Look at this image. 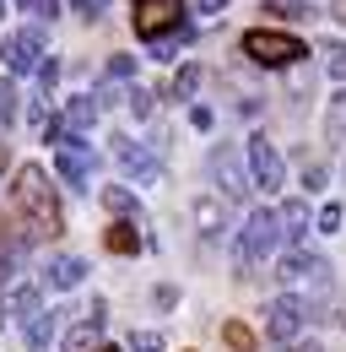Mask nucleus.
Masks as SVG:
<instances>
[{"label":"nucleus","mask_w":346,"mask_h":352,"mask_svg":"<svg viewBox=\"0 0 346 352\" xmlns=\"http://www.w3.org/2000/svg\"><path fill=\"white\" fill-rule=\"evenodd\" d=\"M195 87H200V65H184L173 76V98H195Z\"/></svg>","instance_id":"nucleus-24"},{"label":"nucleus","mask_w":346,"mask_h":352,"mask_svg":"<svg viewBox=\"0 0 346 352\" xmlns=\"http://www.w3.org/2000/svg\"><path fill=\"white\" fill-rule=\"evenodd\" d=\"M222 342H227L233 352H255L260 347V336L244 325V320H227V325H222Z\"/></svg>","instance_id":"nucleus-21"},{"label":"nucleus","mask_w":346,"mask_h":352,"mask_svg":"<svg viewBox=\"0 0 346 352\" xmlns=\"http://www.w3.org/2000/svg\"><path fill=\"white\" fill-rule=\"evenodd\" d=\"M54 82H60V60H43V65H38V87L49 92Z\"/></svg>","instance_id":"nucleus-34"},{"label":"nucleus","mask_w":346,"mask_h":352,"mask_svg":"<svg viewBox=\"0 0 346 352\" xmlns=\"http://www.w3.org/2000/svg\"><path fill=\"white\" fill-rule=\"evenodd\" d=\"M325 141H330V146H346V87L330 92V103H325Z\"/></svg>","instance_id":"nucleus-16"},{"label":"nucleus","mask_w":346,"mask_h":352,"mask_svg":"<svg viewBox=\"0 0 346 352\" xmlns=\"http://www.w3.org/2000/svg\"><path fill=\"white\" fill-rule=\"evenodd\" d=\"M325 271V255H314V250H303V244H287V255L276 261V276L287 282V287H298V282H314Z\"/></svg>","instance_id":"nucleus-11"},{"label":"nucleus","mask_w":346,"mask_h":352,"mask_svg":"<svg viewBox=\"0 0 346 352\" xmlns=\"http://www.w3.org/2000/svg\"><path fill=\"white\" fill-rule=\"evenodd\" d=\"M103 244H108L114 255H135V250H141V239H135V228H130V222H114V228L103 233Z\"/></svg>","instance_id":"nucleus-20"},{"label":"nucleus","mask_w":346,"mask_h":352,"mask_svg":"<svg viewBox=\"0 0 346 352\" xmlns=\"http://www.w3.org/2000/svg\"><path fill=\"white\" fill-rule=\"evenodd\" d=\"M125 98H130V114H135V120H152V92L146 87H130Z\"/></svg>","instance_id":"nucleus-27"},{"label":"nucleus","mask_w":346,"mask_h":352,"mask_svg":"<svg viewBox=\"0 0 346 352\" xmlns=\"http://www.w3.org/2000/svg\"><path fill=\"white\" fill-rule=\"evenodd\" d=\"M336 16H341V22H346V0H336Z\"/></svg>","instance_id":"nucleus-40"},{"label":"nucleus","mask_w":346,"mask_h":352,"mask_svg":"<svg viewBox=\"0 0 346 352\" xmlns=\"http://www.w3.org/2000/svg\"><path fill=\"white\" fill-rule=\"evenodd\" d=\"M265 11H276V16H287V22H308V16H319L314 0H265Z\"/></svg>","instance_id":"nucleus-22"},{"label":"nucleus","mask_w":346,"mask_h":352,"mask_svg":"<svg viewBox=\"0 0 346 352\" xmlns=\"http://www.w3.org/2000/svg\"><path fill=\"white\" fill-rule=\"evenodd\" d=\"M82 276H86V261H82V255H54L49 271H43V287L65 293V287H82Z\"/></svg>","instance_id":"nucleus-12"},{"label":"nucleus","mask_w":346,"mask_h":352,"mask_svg":"<svg viewBox=\"0 0 346 352\" xmlns=\"http://www.w3.org/2000/svg\"><path fill=\"white\" fill-rule=\"evenodd\" d=\"M97 336H103V304L86 309V320L65 336V352H97Z\"/></svg>","instance_id":"nucleus-14"},{"label":"nucleus","mask_w":346,"mask_h":352,"mask_svg":"<svg viewBox=\"0 0 346 352\" xmlns=\"http://www.w3.org/2000/svg\"><path fill=\"white\" fill-rule=\"evenodd\" d=\"M16 6H22V11H27V0H16Z\"/></svg>","instance_id":"nucleus-43"},{"label":"nucleus","mask_w":346,"mask_h":352,"mask_svg":"<svg viewBox=\"0 0 346 352\" xmlns=\"http://www.w3.org/2000/svg\"><path fill=\"white\" fill-rule=\"evenodd\" d=\"M0 60H5V71H11V76L38 71V65H43V33H38V28H16V33H5Z\"/></svg>","instance_id":"nucleus-7"},{"label":"nucleus","mask_w":346,"mask_h":352,"mask_svg":"<svg viewBox=\"0 0 346 352\" xmlns=\"http://www.w3.org/2000/svg\"><path fill=\"white\" fill-rule=\"evenodd\" d=\"M227 0H195V11H222Z\"/></svg>","instance_id":"nucleus-39"},{"label":"nucleus","mask_w":346,"mask_h":352,"mask_svg":"<svg viewBox=\"0 0 346 352\" xmlns=\"http://www.w3.org/2000/svg\"><path fill=\"white\" fill-rule=\"evenodd\" d=\"M27 11H33L38 22H54V16H60V0H27Z\"/></svg>","instance_id":"nucleus-32"},{"label":"nucleus","mask_w":346,"mask_h":352,"mask_svg":"<svg viewBox=\"0 0 346 352\" xmlns=\"http://www.w3.org/2000/svg\"><path fill=\"white\" fill-rule=\"evenodd\" d=\"M244 54L255 65H265V71H281V65H298L308 54V44L292 38V33H276V28H249L244 33Z\"/></svg>","instance_id":"nucleus-3"},{"label":"nucleus","mask_w":346,"mask_h":352,"mask_svg":"<svg viewBox=\"0 0 346 352\" xmlns=\"http://www.w3.org/2000/svg\"><path fill=\"white\" fill-rule=\"evenodd\" d=\"M71 6H76L86 22H92V16H103V6H108V0H71Z\"/></svg>","instance_id":"nucleus-37"},{"label":"nucleus","mask_w":346,"mask_h":352,"mask_svg":"<svg viewBox=\"0 0 346 352\" xmlns=\"http://www.w3.org/2000/svg\"><path fill=\"white\" fill-rule=\"evenodd\" d=\"M11 309H16L22 320H27V314H38V287H16V293H11Z\"/></svg>","instance_id":"nucleus-26"},{"label":"nucleus","mask_w":346,"mask_h":352,"mask_svg":"<svg viewBox=\"0 0 346 352\" xmlns=\"http://www.w3.org/2000/svg\"><path fill=\"white\" fill-rule=\"evenodd\" d=\"M97 352H114V347H97Z\"/></svg>","instance_id":"nucleus-44"},{"label":"nucleus","mask_w":346,"mask_h":352,"mask_svg":"<svg viewBox=\"0 0 346 352\" xmlns=\"http://www.w3.org/2000/svg\"><path fill=\"white\" fill-rule=\"evenodd\" d=\"M130 22H135L141 38L157 44V38H168L173 28H184V0H135V16Z\"/></svg>","instance_id":"nucleus-6"},{"label":"nucleus","mask_w":346,"mask_h":352,"mask_svg":"<svg viewBox=\"0 0 346 352\" xmlns=\"http://www.w3.org/2000/svg\"><path fill=\"white\" fill-rule=\"evenodd\" d=\"M130 352H163V336H157V331H135V336H130Z\"/></svg>","instance_id":"nucleus-28"},{"label":"nucleus","mask_w":346,"mask_h":352,"mask_svg":"<svg viewBox=\"0 0 346 352\" xmlns=\"http://www.w3.org/2000/svg\"><path fill=\"white\" fill-rule=\"evenodd\" d=\"M276 222H281V239L298 244L303 233H308V201H287V206L276 212Z\"/></svg>","instance_id":"nucleus-18"},{"label":"nucleus","mask_w":346,"mask_h":352,"mask_svg":"<svg viewBox=\"0 0 346 352\" xmlns=\"http://www.w3.org/2000/svg\"><path fill=\"white\" fill-rule=\"evenodd\" d=\"M276 244H281V222H276V212L255 206L249 222H244V233H238V244H233V265H238V276H255V265L265 261Z\"/></svg>","instance_id":"nucleus-2"},{"label":"nucleus","mask_w":346,"mask_h":352,"mask_svg":"<svg viewBox=\"0 0 346 352\" xmlns=\"http://www.w3.org/2000/svg\"><path fill=\"white\" fill-rule=\"evenodd\" d=\"M244 157H249V184H255V190L276 195V190L287 184V168H281V152H276V141H270V135H249Z\"/></svg>","instance_id":"nucleus-5"},{"label":"nucleus","mask_w":346,"mask_h":352,"mask_svg":"<svg viewBox=\"0 0 346 352\" xmlns=\"http://www.w3.org/2000/svg\"><path fill=\"white\" fill-rule=\"evenodd\" d=\"M325 163H308V168H303V190H325Z\"/></svg>","instance_id":"nucleus-33"},{"label":"nucleus","mask_w":346,"mask_h":352,"mask_svg":"<svg viewBox=\"0 0 346 352\" xmlns=\"http://www.w3.org/2000/svg\"><path fill=\"white\" fill-rule=\"evenodd\" d=\"M54 174L65 179L71 190H86V184H92V146L71 135V141L60 146V157H54Z\"/></svg>","instance_id":"nucleus-10"},{"label":"nucleus","mask_w":346,"mask_h":352,"mask_svg":"<svg viewBox=\"0 0 346 352\" xmlns=\"http://www.w3.org/2000/svg\"><path fill=\"white\" fill-rule=\"evenodd\" d=\"M152 304H157V309H173V304H178V287H168V282H163V287L152 293Z\"/></svg>","instance_id":"nucleus-35"},{"label":"nucleus","mask_w":346,"mask_h":352,"mask_svg":"<svg viewBox=\"0 0 346 352\" xmlns=\"http://www.w3.org/2000/svg\"><path fill=\"white\" fill-rule=\"evenodd\" d=\"M27 244L33 239H22V233H11V228H0V282L22 265V255H27Z\"/></svg>","instance_id":"nucleus-17"},{"label":"nucleus","mask_w":346,"mask_h":352,"mask_svg":"<svg viewBox=\"0 0 346 352\" xmlns=\"http://www.w3.org/2000/svg\"><path fill=\"white\" fill-rule=\"evenodd\" d=\"M54 331H60V309H38V314H27L22 320V342L33 352H43L49 342H54Z\"/></svg>","instance_id":"nucleus-13"},{"label":"nucleus","mask_w":346,"mask_h":352,"mask_svg":"<svg viewBox=\"0 0 346 352\" xmlns=\"http://www.w3.org/2000/svg\"><path fill=\"white\" fill-rule=\"evenodd\" d=\"M206 168H211V179L222 184V195H227V201H244V190H249V174H244V152H238V146H216Z\"/></svg>","instance_id":"nucleus-8"},{"label":"nucleus","mask_w":346,"mask_h":352,"mask_svg":"<svg viewBox=\"0 0 346 352\" xmlns=\"http://www.w3.org/2000/svg\"><path fill=\"white\" fill-rule=\"evenodd\" d=\"M16 120V92H11V82H0V125H11Z\"/></svg>","instance_id":"nucleus-30"},{"label":"nucleus","mask_w":346,"mask_h":352,"mask_svg":"<svg viewBox=\"0 0 346 352\" xmlns=\"http://www.w3.org/2000/svg\"><path fill=\"white\" fill-rule=\"evenodd\" d=\"M195 222H200L206 239H216L222 233V201H195Z\"/></svg>","instance_id":"nucleus-23"},{"label":"nucleus","mask_w":346,"mask_h":352,"mask_svg":"<svg viewBox=\"0 0 346 352\" xmlns=\"http://www.w3.org/2000/svg\"><path fill=\"white\" fill-rule=\"evenodd\" d=\"M189 125H195V131H211V109L195 103V109H189Z\"/></svg>","instance_id":"nucleus-36"},{"label":"nucleus","mask_w":346,"mask_h":352,"mask_svg":"<svg viewBox=\"0 0 346 352\" xmlns=\"http://www.w3.org/2000/svg\"><path fill=\"white\" fill-rule=\"evenodd\" d=\"M60 120H65V131H71V135L92 131V120H97V98H92V92H82V98H71Z\"/></svg>","instance_id":"nucleus-15"},{"label":"nucleus","mask_w":346,"mask_h":352,"mask_svg":"<svg viewBox=\"0 0 346 352\" xmlns=\"http://www.w3.org/2000/svg\"><path fill=\"white\" fill-rule=\"evenodd\" d=\"M103 206H108L114 217H141V201L130 195L125 184H108V190H103Z\"/></svg>","instance_id":"nucleus-19"},{"label":"nucleus","mask_w":346,"mask_h":352,"mask_svg":"<svg viewBox=\"0 0 346 352\" xmlns=\"http://www.w3.org/2000/svg\"><path fill=\"white\" fill-rule=\"evenodd\" d=\"M325 65L330 76H346V44H325Z\"/></svg>","instance_id":"nucleus-29"},{"label":"nucleus","mask_w":346,"mask_h":352,"mask_svg":"<svg viewBox=\"0 0 346 352\" xmlns=\"http://www.w3.org/2000/svg\"><path fill=\"white\" fill-rule=\"evenodd\" d=\"M0 325H5V309H0Z\"/></svg>","instance_id":"nucleus-42"},{"label":"nucleus","mask_w":346,"mask_h":352,"mask_svg":"<svg viewBox=\"0 0 346 352\" xmlns=\"http://www.w3.org/2000/svg\"><path fill=\"white\" fill-rule=\"evenodd\" d=\"M130 71H135L130 54H114V60H108V82H130Z\"/></svg>","instance_id":"nucleus-31"},{"label":"nucleus","mask_w":346,"mask_h":352,"mask_svg":"<svg viewBox=\"0 0 346 352\" xmlns=\"http://www.w3.org/2000/svg\"><path fill=\"white\" fill-rule=\"evenodd\" d=\"M341 222H346V206H336V201H330V206L314 217V228H319V233H341Z\"/></svg>","instance_id":"nucleus-25"},{"label":"nucleus","mask_w":346,"mask_h":352,"mask_svg":"<svg viewBox=\"0 0 346 352\" xmlns=\"http://www.w3.org/2000/svg\"><path fill=\"white\" fill-rule=\"evenodd\" d=\"M314 314H308V298H298V293H281V298H270L265 304V336L276 342V347H292L303 336V325H308Z\"/></svg>","instance_id":"nucleus-4"},{"label":"nucleus","mask_w":346,"mask_h":352,"mask_svg":"<svg viewBox=\"0 0 346 352\" xmlns=\"http://www.w3.org/2000/svg\"><path fill=\"white\" fill-rule=\"evenodd\" d=\"M0 168H5V141H0Z\"/></svg>","instance_id":"nucleus-41"},{"label":"nucleus","mask_w":346,"mask_h":352,"mask_svg":"<svg viewBox=\"0 0 346 352\" xmlns=\"http://www.w3.org/2000/svg\"><path fill=\"white\" fill-rule=\"evenodd\" d=\"M0 11H5V0H0Z\"/></svg>","instance_id":"nucleus-45"},{"label":"nucleus","mask_w":346,"mask_h":352,"mask_svg":"<svg viewBox=\"0 0 346 352\" xmlns=\"http://www.w3.org/2000/svg\"><path fill=\"white\" fill-rule=\"evenodd\" d=\"M114 163H119L130 179H141V184H157V179H163V163H157L141 141H130V135H114Z\"/></svg>","instance_id":"nucleus-9"},{"label":"nucleus","mask_w":346,"mask_h":352,"mask_svg":"<svg viewBox=\"0 0 346 352\" xmlns=\"http://www.w3.org/2000/svg\"><path fill=\"white\" fill-rule=\"evenodd\" d=\"M281 352H325L319 342H292V347H281Z\"/></svg>","instance_id":"nucleus-38"},{"label":"nucleus","mask_w":346,"mask_h":352,"mask_svg":"<svg viewBox=\"0 0 346 352\" xmlns=\"http://www.w3.org/2000/svg\"><path fill=\"white\" fill-rule=\"evenodd\" d=\"M11 201H16V212L27 217V228L38 233V239H54L65 222H60V201H54V184L43 174L38 163H27V168H16V184H11Z\"/></svg>","instance_id":"nucleus-1"}]
</instances>
